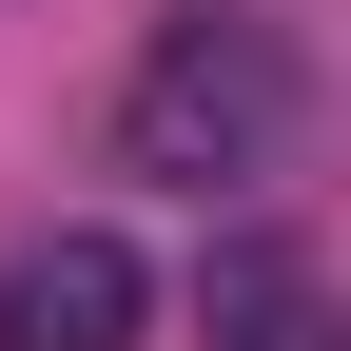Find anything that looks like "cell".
<instances>
[{
  "label": "cell",
  "instance_id": "cell-1",
  "mask_svg": "<svg viewBox=\"0 0 351 351\" xmlns=\"http://www.w3.org/2000/svg\"><path fill=\"white\" fill-rule=\"evenodd\" d=\"M293 117H313V78H293V39L254 20V0H176L156 59L117 78V156L176 176V195H234V176L293 156Z\"/></svg>",
  "mask_w": 351,
  "mask_h": 351
},
{
  "label": "cell",
  "instance_id": "cell-2",
  "mask_svg": "<svg viewBox=\"0 0 351 351\" xmlns=\"http://www.w3.org/2000/svg\"><path fill=\"white\" fill-rule=\"evenodd\" d=\"M0 351H156V274H137V234H98V215L20 234V254H0Z\"/></svg>",
  "mask_w": 351,
  "mask_h": 351
}]
</instances>
